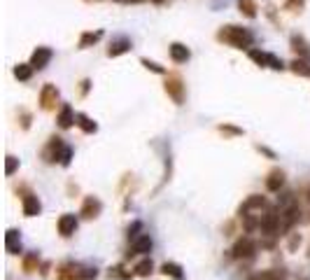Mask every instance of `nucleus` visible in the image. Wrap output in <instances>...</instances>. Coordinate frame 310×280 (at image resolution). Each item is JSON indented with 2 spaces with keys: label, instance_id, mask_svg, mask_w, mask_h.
Listing matches in <instances>:
<instances>
[{
  "label": "nucleus",
  "instance_id": "f257e3e1",
  "mask_svg": "<svg viewBox=\"0 0 310 280\" xmlns=\"http://www.w3.org/2000/svg\"><path fill=\"white\" fill-rule=\"evenodd\" d=\"M217 40L224 44H231V47H236V49H245L254 42V35H252L247 28H243V26L229 24V26H222V28H219Z\"/></svg>",
  "mask_w": 310,
  "mask_h": 280
},
{
  "label": "nucleus",
  "instance_id": "f03ea898",
  "mask_svg": "<svg viewBox=\"0 0 310 280\" xmlns=\"http://www.w3.org/2000/svg\"><path fill=\"white\" fill-rule=\"evenodd\" d=\"M66 143H63V138H59V135H51L47 143V147L42 150V157L44 161H49V164H54V161H61V154L63 150H66Z\"/></svg>",
  "mask_w": 310,
  "mask_h": 280
},
{
  "label": "nucleus",
  "instance_id": "7ed1b4c3",
  "mask_svg": "<svg viewBox=\"0 0 310 280\" xmlns=\"http://www.w3.org/2000/svg\"><path fill=\"white\" fill-rule=\"evenodd\" d=\"M166 94L175 101V105H182L184 103V84H182V77L177 75H168L166 79Z\"/></svg>",
  "mask_w": 310,
  "mask_h": 280
},
{
  "label": "nucleus",
  "instance_id": "20e7f679",
  "mask_svg": "<svg viewBox=\"0 0 310 280\" xmlns=\"http://www.w3.org/2000/svg\"><path fill=\"white\" fill-rule=\"evenodd\" d=\"M100 213H103V203H100V199H98V196H86L84 203H82L79 215H82L84 219H96Z\"/></svg>",
  "mask_w": 310,
  "mask_h": 280
},
{
  "label": "nucleus",
  "instance_id": "39448f33",
  "mask_svg": "<svg viewBox=\"0 0 310 280\" xmlns=\"http://www.w3.org/2000/svg\"><path fill=\"white\" fill-rule=\"evenodd\" d=\"M233 257L236 259H252L256 252V243L252 241V238H240L236 245H233Z\"/></svg>",
  "mask_w": 310,
  "mask_h": 280
},
{
  "label": "nucleus",
  "instance_id": "423d86ee",
  "mask_svg": "<svg viewBox=\"0 0 310 280\" xmlns=\"http://www.w3.org/2000/svg\"><path fill=\"white\" fill-rule=\"evenodd\" d=\"M59 103V89L54 84H44L40 91V108L42 110H54Z\"/></svg>",
  "mask_w": 310,
  "mask_h": 280
},
{
  "label": "nucleus",
  "instance_id": "0eeeda50",
  "mask_svg": "<svg viewBox=\"0 0 310 280\" xmlns=\"http://www.w3.org/2000/svg\"><path fill=\"white\" fill-rule=\"evenodd\" d=\"M56 229H59V234H61L63 238L73 236L75 231H77V217H75L73 213H66L59 217V222H56Z\"/></svg>",
  "mask_w": 310,
  "mask_h": 280
},
{
  "label": "nucleus",
  "instance_id": "6e6552de",
  "mask_svg": "<svg viewBox=\"0 0 310 280\" xmlns=\"http://www.w3.org/2000/svg\"><path fill=\"white\" fill-rule=\"evenodd\" d=\"M51 56H54V52H51L49 47H37L35 52H33V56H31V66L35 68V70H42V68L49 66Z\"/></svg>",
  "mask_w": 310,
  "mask_h": 280
},
{
  "label": "nucleus",
  "instance_id": "1a4fd4ad",
  "mask_svg": "<svg viewBox=\"0 0 310 280\" xmlns=\"http://www.w3.org/2000/svg\"><path fill=\"white\" fill-rule=\"evenodd\" d=\"M289 47H292V52L298 56V59H305V61H310V44H308V40H305L303 35H292V40H289Z\"/></svg>",
  "mask_w": 310,
  "mask_h": 280
},
{
  "label": "nucleus",
  "instance_id": "9d476101",
  "mask_svg": "<svg viewBox=\"0 0 310 280\" xmlns=\"http://www.w3.org/2000/svg\"><path fill=\"white\" fill-rule=\"evenodd\" d=\"M21 206H24L26 217H35V215L42 213V203H40V199H37L35 194H26L24 199H21Z\"/></svg>",
  "mask_w": 310,
  "mask_h": 280
},
{
  "label": "nucleus",
  "instance_id": "9b49d317",
  "mask_svg": "<svg viewBox=\"0 0 310 280\" xmlns=\"http://www.w3.org/2000/svg\"><path fill=\"white\" fill-rule=\"evenodd\" d=\"M56 122H59L61 128H70L73 124H77V115H75V110L70 105L63 103L61 110H59V115H56Z\"/></svg>",
  "mask_w": 310,
  "mask_h": 280
},
{
  "label": "nucleus",
  "instance_id": "f8f14e48",
  "mask_svg": "<svg viewBox=\"0 0 310 280\" xmlns=\"http://www.w3.org/2000/svg\"><path fill=\"white\" fill-rule=\"evenodd\" d=\"M252 210H268L266 199H264V196H259V194L249 196L247 201L240 206V215H247V213H252Z\"/></svg>",
  "mask_w": 310,
  "mask_h": 280
},
{
  "label": "nucleus",
  "instance_id": "ddd939ff",
  "mask_svg": "<svg viewBox=\"0 0 310 280\" xmlns=\"http://www.w3.org/2000/svg\"><path fill=\"white\" fill-rule=\"evenodd\" d=\"M131 40L128 37H117V40H112V44H110V49H108V56H122V54H126V52H131Z\"/></svg>",
  "mask_w": 310,
  "mask_h": 280
},
{
  "label": "nucleus",
  "instance_id": "4468645a",
  "mask_svg": "<svg viewBox=\"0 0 310 280\" xmlns=\"http://www.w3.org/2000/svg\"><path fill=\"white\" fill-rule=\"evenodd\" d=\"M282 184H285V171L273 168V171L268 173V177H266V189L268 192H280Z\"/></svg>",
  "mask_w": 310,
  "mask_h": 280
},
{
  "label": "nucleus",
  "instance_id": "2eb2a0df",
  "mask_svg": "<svg viewBox=\"0 0 310 280\" xmlns=\"http://www.w3.org/2000/svg\"><path fill=\"white\" fill-rule=\"evenodd\" d=\"M168 52H171V59L175 63H187L189 56H191V52H189L182 42H173L171 47H168Z\"/></svg>",
  "mask_w": 310,
  "mask_h": 280
},
{
  "label": "nucleus",
  "instance_id": "dca6fc26",
  "mask_svg": "<svg viewBox=\"0 0 310 280\" xmlns=\"http://www.w3.org/2000/svg\"><path fill=\"white\" fill-rule=\"evenodd\" d=\"M56 280H84V278H82V268L73 266V264H63V266L59 268Z\"/></svg>",
  "mask_w": 310,
  "mask_h": 280
},
{
  "label": "nucleus",
  "instance_id": "f3484780",
  "mask_svg": "<svg viewBox=\"0 0 310 280\" xmlns=\"http://www.w3.org/2000/svg\"><path fill=\"white\" fill-rule=\"evenodd\" d=\"M152 238L142 234V236L133 238V255H147V252H152Z\"/></svg>",
  "mask_w": 310,
  "mask_h": 280
},
{
  "label": "nucleus",
  "instance_id": "a211bd4d",
  "mask_svg": "<svg viewBox=\"0 0 310 280\" xmlns=\"http://www.w3.org/2000/svg\"><path fill=\"white\" fill-rule=\"evenodd\" d=\"M5 245H7V252H10V255H19V252H21V238H19L17 229H10V231H7Z\"/></svg>",
  "mask_w": 310,
  "mask_h": 280
},
{
  "label": "nucleus",
  "instance_id": "6ab92c4d",
  "mask_svg": "<svg viewBox=\"0 0 310 280\" xmlns=\"http://www.w3.org/2000/svg\"><path fill=\"white\" fill-rule=\"evenodd\" d=\"M77 126H79V131H84V133H96L98 131V124L93 122L89 115H84V112L77 115Z\"/></svg>",
  "mask_w": 310,
  "mask_h": 280
},
{
  "label": "nucleus",
  "instance_id": "aec40b11",
  "mask_svg": "<svg viewBox=\"0 0 310 280\" xmlns=\"http://www.w3.org/2000/svg\"><path fill=\"white\" fill-rule=\"evenodd\" d=\"M161 273H164V275H171L173 280H184L182 266H180V264H175V262H166L164 266H161Z\"/></svg>",
  "mask_w": 310,
  "mask_h": 280
},
{
  "label": "nucleus",
  "instance_id": "412c9836",
  "mask_svg": "<svg viewBox=\"0 0 310 280\" xmlns=\"http://www.w3.org/2000/svg\"><path fill=\"white\" fill-rule=\"evenodd\" d=\"M252 280H287V271H282V268H268V271L256 273Z\"/></svg>",
  "mask_w": 310,
  "mask_h": 280
},
{
  "label": "nucleus",
  "instance_id": "4be33fe9",
  "mask_svg": "<svg viewBox=\"0 0 310 280\" xmlns=\"http://www.w3.org/2000/svg\"><path fill=\"white\" fill-rule=\"evenodd\" d=\"M21 266H24L26 273H35L37 268H40V257H37V252H28V255L21 259Z\"/></svg>",
  "mask_w": 310,
  "mask_h": 280
},
{
  "label": "nucleus",
  "instance_id": "5701e85b",
  "mask_svg": "<svg viewBox=\"0 0 310 280\" xmlns=\"http://www.w3.org/2000/svg\"><path fill=\"white\" fill-rule=\"evenodd\" d=\"M289 68H292V73L301 75V77H310V61H305V59H294L292 63H289Z\"/></svg>",
  "mask_w": 310,
  "mask_h": 280
},
{
  "label": "nucleus",
  "instance_id": "b1692460",
  "mask_svg": "<svg viewBox=\"0 0 310 280\" xmlns=\"http://www.w3.org/2000/svg\"><path fill=\"white\" fill-rule=\"evenodd\" d=\"M33 70H35V68H33L31 63H19V66H14V77H17L19 82H28V79L33 77Z\"/></svg>",
  "mask_w": 310,
  "mask_h": 280
},
{
  "label": "nucleus",
  "instance_id": "393cba45",
  "mask_svg": "<svg viewBox=\"0 0 310 280\" xmlns=\"http://www.w3.org/2000/svg\"><path fill=\"white\" fill-rule=\"evenodd\" d=\"M103 37V31H89V33H82V37H79V47H91V44H96L98 40Z\"/></svg>",
  "mask_w": 310,
  "mask_h": 280
},
{
  "label": "nucleus",
  "instance_id": "a878e982",
  "mask_svg": "<svg viewBox=\"0 0 310 280\" xmlns=\"http://www.w3.org/2000/svg\"><path fill=\"white\" fill-rule=\"evenodd\" d=\"M135 275H140V278H147V275L152 273L154 271V264H152V259H149V257H147V259H140L138 264H135Z\"/></svg>",
  "mask_w": 310,
  "mask_h": 280
},
{
  "label": "nucleus",
  "instance_id": "bb28decb",
  "mask_svg": "<svg viewBox=\"0 0 310 280\" xmlns=\"http://www.w3.org/2000/svg\"><path fill=\"white\" fill-rule=\"evenodd\" d=\"M238 7H240V12H243L245 17H249V19L256 17V3L254 0H238Z\"/></svg>",
  "mask_w": 310,
  "mask_h": 280
},
{
  "label": "nucleus",
  "instance_id": "cd10ccee",
  "mask_svg": "<svg viewBox=\"0 0 310 280\" xmlns=\"http://www.w3.org/2000/svg\"><path fill=\"white\" fill-rule=\"evenodd\" d=\"M268 56L271 54H266V52H259V49H249V59L256 63V66H262V68H266L268 66Z\"/></svg>",
  "mask_w": 310,
  "mask_h": 280
},
{
  "label": "nucleus",
  "instance_id": "c85d7f7f",
  "mask_svg": "<svg viewBox=\"0 0 310 280\" xmlns=\"http://www.w3.org/2000/svg\"><path fill=\"white\" fill-rule=\"evenodd\" d=\"M108 275H110V278H117V280H131V278H133V273H131V271H126L124 266H112Z\"/></svg>",
  "mask_w": 310,
  "mask_h": 280
},
{
  "label": "nucleus",
  "instance_id": "c756f323",
  "mask_svg": "<svg viewBox=\"0 0 310 280\" xmlns=\"http://www.w3.org/2000/svg\"><path fill=\"white\" fill-rule=\"evenodd\" d=\"M140 63H142V66H145L147 70H152V73H157V75H164V73H166V68H164V66H159L157 61H149V59H145V56L140 59Z\"/></svg>",
  "mask_w": 310,
  "mask_h": 280
},
{
  "label": "nucleus",
  "instance_id": "7c9ffc66",
  "mask_svg": "<svg viewBox=\"0 0 310 280\" xmlns=\"http://www.w3.org/2000/svg\"><path fill=\"white\" fill-rule=\"evenodd\" d=\"M303 5H305V0H285V10L287 12H301L303 10Z\"/></svg>",
  "mask_w": 310,
  "mask_h": 280
},
{
  "label": "nucleus",
  "instance_id": "2f4dec72",
  "mask_svg": "<svg viewBox=\"0 0 310 280\" xmlns=\"http://www.w3.org/2000/svg\"><path fill=\"white\" fill-rule=\"evenodd\" d=\"M17 168H19V159L17 157H7V161H5V175H14V173H17Z\"/></svg>",
  "mask_w": 310,
  "mask_h": 280
},
{
  "label": "nucleus",
  "instance_id": "473e14b6",
  "mask_svg": "<svg viewBox=\"0 0 310 280\" xmlns=\"http://www.w3.org/2000/svg\"><path fill=\"white\" fill-rule=\"evenodd\" d=\"M268 68H273V70H285V63H282V59H278L275 54L268 56Z\"/></svg>",
  "mask_w": 310,
  "mask_h": 280
},
{
  "label": "nucleus",
  "instance_id": "72a5a7b5",
  "mask_svg": "<svg viewBox=\"0 0 310 280\" xmlns=\"http://www.w3.org/2000/svg\"><path fill=\"white\" fill-rule=\"evenodd\" d=\"M219 131L226 135H243V128H236V126H229V124H222L219 126Z\"/></svg>",
  "mask_w": 310,
  "mask_h": 280
},
{
  "label": "nucleus",
  "instance_id": "f704fd0d",
  "mask_svg": "<svg viewBox=\"0 0 310 280\" xmlns=\"http://www.w3.org/2000/svg\"><path fill=\"white\" fill-rule=\"evenodd\" d=\"M70 161H73V147H66V150H63V154H61V161H59V164H61V166H70Z\"/></svg>",
  "mask_w": 310,
  "mask_h": 280
},
{
  "label": "nucleus",
  "instance_id": "c9c22d12",
  "mask_svg": "<svg viewBox=\"0 0 310 280\" xmlns=\"http://www.w3.org/2000/svg\"><path fill=\"white\" fill-rule=\"evenodd\" d=\"M21 128H24V131L31 128V115H28L26 110H21Z\"/></svg>",
  "mask_w": 310,
  "mask_h": 280
},
{
  "label": "nucleus",
  "instance_id": "e433bc0d",
  "mask_svg": "<svg viewBox=\"0 0 310 280\" xmlns=\"http://www.w3.org/2000/svg\"><path fill=\"white\" fill-rule=\"evenodd\" d=\"M96 268H82V278H84V280H93V278H96Z\"/></svg>",
  "mask_w": 310,
  "mask_h": 280
},
{
  "label": "nucleus",
  "instance_id": "4c0bfd02",
  "mask_svg": "<svg viewBox=\"0 0 310 280\" xmlns=\"http://www.w3.org/2000/svg\"><path fill=\"white\" fill-rule=\"evenodd\" d=\"M140 222H133V224L128 226V238H138V229H140Z\"/></svg>",
  "mask_w": 310,
  "mask_h": 280
},
{
  "label": "nucleus",
  "instance_id": "58836bf2",
  "mask_svg": "<svg viewBox=\"0 0 310 280\" xmlns=\"http://www.w3.org/2000/svg\"><path fill=\"white\" fill-rule=\"evenodd\" d=\"M256 150H259V152H262V154H266L268 159H275V152H273V150H268V147H264V145H256Z\"/></svg>",
  "mask_w": 310,
  "mask_h": 280
},
{
  "label": "nucleus",
  "instance_id": "ea45409f",
  "mask_svg": "<svg viewBox=\"0 0 310 280\" xmlns=\"http://www.w3.org/2000/svg\"><path fill=\"white\" fill-rule=\"evenodd\" d=\"M298 243H301V236H298V234H294V236L289 238V250H296Z\"/></svg>",
  "mask_w": 310,
  "mask_h": 280
},
{
  "label": "nucleus",
  "instance_id": "a19ab883",
  "mask_svg": "<svg viewBox=\"0 0 310 280\" xmlns=\"http://www.w3.org/2000/svg\"><path fill=\"white\" fill-rule=\"evenodd\" d=\"M89 86H91V82H89V79H84V82H82V86H79V94H82V96H86V94H89Z\"/></svg>",
  "mask_w": 310,
  "mask_h": 280
},
{
  "label": "nucleus",
  "instance_id": "79ce46f5",
  "mask_svg": "<svg viewBox=\"0 0 310 280\" xmlns=\"http://www.w3.org/2000/svg\"><path fill=\"white\" fill-rule=\"evenodd\" d=\"M231 231H233V222H226L224 224V236H231Z\"/></svg>",
  "mask_w": 310,
  "mask_h": 280
},
{
  "label": "nucleus",
  "instance_id": "37998d69",
  "mask_svg": "<svg viewBox=\"0 0 310 280\" xmlns=\"http://www.w3.org/2000/svg\"><path fill=\"white\" fill-rule=\"evenodd\" d=\"M128 3H140V0H128Z\"/></svg>",
  "mask_w": 310,
  "mask_h": 280
},
{
  "label": "nucleus",
  "instance_id": "c03bdc74",
  "mask_svg": "<svg viewBox=\"0 0 310 280\" xmlns=\"http://www.w3.org/2000/svg\"><path fill=\"white\" fill-rule=\"evenodd\" d=\"M308 199H310V189H308Z\"/></svg>",
  "mask_w": 310,
  "mask_h": 280
}]
</instances>
